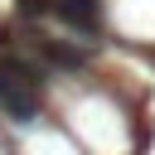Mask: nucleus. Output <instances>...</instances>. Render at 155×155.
<instances>
[{
    "label": "nucleus",
    "instance_id": "3",
    "mask_svg": "<svg viewBox=\"0 0 155 155\" xmlns=\"http://www.w3.org/2000/svg\"><path fill=\"white\" fill-rule=\"evenodd\" d=\"M48 15H58L73 34H102V0H48Z\"/></svg>",
    "mask_w": 155,
    "mask_h": 155
},
{
    "label": "nucleus",
    "instance_id": "2",
    "mask_svg": "<svg viewBox=\"0 0 155 155\" xmlns=\"http://www.w3.org/2000/svg\"><path fill=\"white\" fill-rule=\"evenodd\" d=\"M34 53H39V63H44V68H53V73H78V68H87V48H78L73 39L34 34Z\"/></svg>",
    "mask_w": 155,
    "mask_h": 155
},
{
    "label": "nucleus",
    "instance_id": "1",
    "mask_svg": "<svg viewBox=\"0 0 155 155\" xmlns=\"http://www.w3.org/2000/svg\"><path fill=\"white\" fill-rule=\"evenodd\" d=\"M44 107V78L34 63H24L19 53H0V111L19 126L39 121Z\"/></svg>",
    "mask_w": 155,
    "mask_h": 155
}]
</instances>
